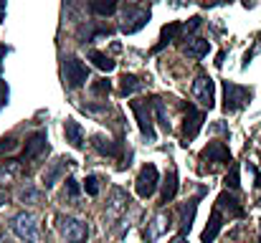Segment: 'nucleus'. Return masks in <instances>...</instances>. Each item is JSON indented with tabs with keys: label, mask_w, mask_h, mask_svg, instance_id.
<instances>
[{
	"label": "nucleus",
	"mask_w": 261,
	"mask_h": 243,
	"mask_svg": "<svg viewBox=\"0 0 261 243\" xmlns=\"http://www.w3.org/2000/svg\"><path fill=\"white\" fill-rule=\"evenodd\" d=\"M10 231L15 238H20L23 243H43L46 236H43V228L38 223V218L28 210H20L10 218Z\"/></svg>",
	"instance_id": "1"
},
{
	"label": "nucleus",
	"mask_w": 261,
	"mask_h": 243,
	"mask_svg": "<svg viewBox=\"0 0 261 243\" xmlns=\"http://www.w3.org/2000/svg\"><path fill=\"white\" fill-rule=\"evenodd\" d=\"M56 228L66 243H87L89 241V223L74 215H56Z\"/></svg>",
	"instance_id": "2"
},
{
	"label": "nucleus",
	"mask_w": 261,
	"mask_h": 243,
	"mask_svg": "<svg viewBox=\"0 0 261 243\" xmlns=\"http://www.w3.org/2000/svg\"><path fill=\"white\" fill-rule=\"evenodd\" d=\"M251 101V89L233 84V81H223V109L226 112H239Z\"/></svg>",
	"instance_id": "3"
},
{
	"label": "nucleus",
	"mask_w": 261,
	"mask_h": 243,
	"mask_svg": "<svg viewBox=\"0 0 261 243\" xmlns=\"http://www.w3.org/2000/svg\"><path fill=\"white\" fill-rule=\"evenodd\" d=\"M200 170L205 172H213L216 167H221V165H228L231 162V152H228V147L223 145V142H208V147L200 152Z\"/></svg>",
	"instance_id": "4"
},
{
	"label": "nucleus",
	"mask_w": 261,
	"mask_h": 243,
	"mask_svg": "<svg viewBox=\"0 0 261 243\" xmlns=\"http://www.w3.org/2000/svg\"><path fill=\"white\" fill-rule=\"evenodd\" d=\"M190 96H193L203 109H213V104H216V81L211 79L208 74L195 76L193 86H190Z\"/></svg>",
	"instance_id": "5"
},
{
	"label": "nucleus",
	"mask_w": 261,
	"mask_h": 243,
	"mask_svg": "<svg viewBox=\"0 0 261 243\" xmlns=\"http://www.w3.org/2000/svg\"><path fill=\"white\" fill-rule=\"evenodd\" d=\"M64 81L69 89H79L89 81V66L76 59V56H66L64 59Z\"/></svg>",
	"instance_id": "6"
},
{
	"label": "nucleus",
	"mask_w": 261,
	"mask_h": 243,
	"mask_svg": "<svg viewBox=\"0 0 261 243\" xmlns=\"http://www.w3.org/2000/svg\"><path fill=\"white\" fill-rule=\"evenodd\" d=\"M158 185H160V172H158V167L150 162V165H145V167L140 170V175H137V180H135V190H137L140 198L147 200V198L155 195Z\"/></svg>",
	"instance_id": "7"
},
{
	"label": "nucleus",
	"mask_w": 261,
	"mask_h": 243,
	"mask_svg": "<svg viewBox=\"0 0 261 243\" xmlns=\"http://www.w3.org/2000/svg\"><path fill=\"white\" fill-rule=\"evenodd\" d=\"M129 195H127V190H122V187H112V195H109V203H107V223L109 226H114L127 210H129Z\"/></svg>",
	"instance_id": "8"
},
{
	"label": "nucleus",
	"mask_w": 261,
	"mask_h": 243,
	"mask_svg": "<svg viewBox=\"0 0 261 243\" xmlns=\"http://www.w3.org/2000/svg\"><path fill=\"white\" fill-rule=\"evenodd\" d=\"M48 137H46V132H33L28 140H25V147H23V155H20V162L25 165V162H33L38 160V157H43V155H48Z\"/></svg>",
	"instance_id": "9"
},
{
	"label": "nucleus",
	"mask_w": 261,
	"mask_h": 243,
	"mask_svg": "<svg viewBox=\"0 0 261 243\" xmlns=\"http://www.w3.org/2000/svg\"><path fill=\"white\" fill-rule=\"evenodd\" d=\"M147 20H150V10H145V8H140V5L127 3V8L122 10V31H124V33L140 31Z\"/></svg>",
	"instance_id": "10"
},
{
	"label": "nucleus",
	"mask_w": 261,
	"mask_h": 243,
	"mask_svg": "<svg viewBox=\"0 0 261 243\" xmlns=\"http://www.w3.org/2000/svg\"><path fill=\"white\" fill-rule=\"evenodd\" d=\"M129 106H132V112H135V117H137V122H140V132H142L150 142H155L158 137H155V127H152L150 101H129Z\"/></svg>",
	"instance_id": "11"
},
{
	"label": "nucleus",
	"mask_w": 261,
	"mask_h": 243,
	"mask_svg": "<svg viewBox=\"0 0 261 243\" xmlns=\"http://www.w3.org/2000/svg\"><path fill=\"white\" fill-rule=\"evenodd\" d=\"M69 167H74V160H71V157H59L56 162H51V165L43 170V175H41V185H43L46 190H51V187L64 177V172H66Z\"/></svg>",
	"instance_id": "12"
},
{
	"label": "nucleus",
	"mask_w": 261,
	"mask_h": 243,
	"mask_svg": "<svg viewBox=\"0 0 261 243\" xmlns=\"http://www.w3.org/2000/svg\"><path fill=\"white\" fill-rule=\"evenodd\" d=\"M203 119H205V114L198 112L193 104L185 106V122H182V140L185 142L188 140H195V134L203 129Z\"/></svg>",
	"instance_id": "13"
},
{
	"label": "nucleus",
	"mask_w": 261,
	"mask_h": 243,
	"mask_svg": "<svg viewBox=\"0 0 261 243\" xmlns=\"http://www.w3.org/2000/svg\"><path fill=\"white\" fill-rule=\"evenodd\" d=\"M91 145L99 155H107V157H122V142H112L109 137L104 134H94L91 137Z\"/></svg>",
	"instance_id": "14"
},
{
	"label": "nucleus",
	"mask_w": 261,
	"mask_h": 243,
	"mask_svg": "<svg viewBox=\"0 0 261 243\" xmlns=\"http://www.w3.org/2000/svg\"><path fill=\"white\" fill-rule=\"evenodd\" d=\"M64 137H66V142L74 150H82L84 147V127L76 119H66L64 122Z\"/></svg>",
	"instance_id": "15"
},
{
	"label": "nucleus",
	"mask_w": 261,
	"mask_h": 243,
	"mask_svg": "<svg viewBox=\"0 0 261 243\" xmlns=\"http://www.w3.org/2000/svg\"><path fill=\"white\" fill-rule=\"evenodd\" d=\"M221 228H223V210L216 205V208H213V215H211V221H208V226H205V231H203V236H200V241L213 243L216 236L221 233Z\"/></svg>",
	"instance_id": "16"
},
{
	"label": "nucleus",
	"mask_w": 261,
	"mask_h": 243,
	"mask_svg": "<svg viewBox=\"0 0 261 243\" xmlns=\"http://www.w3.org/2000/svg\"><path fill=\"white\" fill-rule=\"evenodd\" d=\"M170 228H173V215H170V213H165V210H160V213L152 218V223H150V238L155 241V238L165 236Z\"/></svg>",
	"instance_id": "17"
},
{
	"label": "nucleus",
	"mask_w": 261,
	"mask_h": 243,
	"mask_svg": "<svg viewBox=\"0 0 261 243\" xmlns=\"http://www.w3.org/2000/svg\"><path fill=\"white\" fill-rule=\"evenodd\" d=\"M15 198H18L23 205H38V203L43 200V193H41V190H38L33 182H23V185L18 187Z\"/></svg>",
	"instance_id": "18"
},
{
	"label": "nucleus",
	"mask_w": 261,
	"mask_h": 243,
	"mask_svg": "<svg viewBox=\"0 0 261 243\" xmlns=\"http://www.w3.org/2000/svg\"><path fill=\"white\" fill-rule=\"evenodd\" d=\"M208 51H211V43H208L205 38H190V41L182 46V53H185L188 59H203V56H208Z\"/></svg>",
	"instance_id": "19"
},
{
	"label": "nucleus",
	"mask_w": 261,
	"mask_h": 243,
	"mask_svg": "<svg viewBox=\"0 0 261 243\" xmlns=\"http://www.w3.org/2000/svg\"><path fill=\"white\" fill-rule=\"evenodd\" d=\"M195 210H198V198H190L188 203L180 205V233H188L190 231L193 218H195Z\"/></svg>",
	"instance_id": "20"
},
{
	"label": "nucleus",
	"mask_w": 261,
	"mask_h": 243,
	"mask_svg": "<svg viewBox=\"0 0 261 243\" xmlns=\"http://www.w3.org/2000/svg\"><path fill=\"white\" fill-rule=\"evenodd\" d=\"M18 175H23V162L20 160H5L0 165V185L13 182Z\"/></svg>",
	"instance_id": "21"
},
{
	"label": "nucleus",
	"mask_w": 261,
	"mask_h": 243,
	"mask_svg": "<svg viewBox=\"0 0 261 243\" xmlns=\"http://www.w3.org/2000/svg\"><path fill=\"white\" fill-rule=\"evenodd\" d=\"M216 205H218L221 210H226L228 215H236V218H239V215H244V205L239 203V198H236V195H228V193H223V195L216 200Z\"/></svg>",
	"instance_id": "22"
},
{
	"label": "nucleus",
	"mask_w": 261,
	"mask_h": 243,
	"mask_svg": "<svg viewBox=\"0 0 261 243\" xmlns=\"http://www.w3.org/2000/svg\"><path fill=\"white\" fill-rule=\"evenodd\" d=\"M175 193H177V172H175V170H170V172H168V177H165V182H163L160 205H168V203H173Z\"/></svg>",
	"instance_id": "23"
},
{
	"label": "nucleus",
	"mask_w": 261,
	"mask_h": 243,
	"mask_svg": "<svg viewBox=\"0 0 261 243\" xmlns=\"http://www.w3.org/2000/svg\"><path fill=\"white\" fill-rule=\"evenodd\" d=\"M87 59H89V61H94V66H96V69H101V71H107V74H109V71H114V66H117V64H114V61H112L107 53L94 51V48L87 53Z\"/></svg>",
	"instance_id": "24"
},
{
	"label": "nucleus",
	"mask_w": 261,
	"mask_h": 243,
	"mask_svg": "<svg viewBox=\"0 0 261 243\" xmlns=\"http://www.w3.org/2000/svg\"><path fill=\"white\" fill-rule=\"evenodd\" d=\"M89 10H91L94 15L107 18V15H112V13L117 10V0H91V3H89Z\"/></svg>",
	"instance_id": "25"
},
{
	"label": "nucleus",
	"mask_w": 261,
	"mask_h": 243,
	"mask_svg": "<svg viewBox=\"0 0 261 243\" xmlns=\"http://www.w3.org/2000/svg\"><path fill=\"white\" fill-rule=\"evenodd\" d=\"M142 89V81L137 79V76H132V74H124L122 79H119V94L122 96H132L135 91H140Z\"/></svg>",
	"instance_id": "26"
},
{
	"label": "nucleus",
	"mask_w": 261,
	"mask_h": 243,
	"mask_svg": "<svg viewBox=\"0 0 261 243\" xmlns=\"http://www.w3.org/2000/svg\"><path fill=\"white\" fill-rule=\"evenodd\" d=\"M64 200L76 203L79 200V182L74 177H66V187H64Z\"/></svg>",
	"instance_id": "27"
},
{
	"label": "nucleus",
	"mask_w": 261,
	"mask_h": 243,
	"mask_svg": "<svg viewBox=\"0 0 261 243\" xmlns=\"http://www.w3.org/2000/svg\"><path fill=\"white\" fill-rule=\"evenodd\" d=\"M109 91H112V84L107 79H99L91 84V94H94V96H104V94H109Z\"/></svg>",
	"instance_id": "28"
},
{
	"label": "nucleus",
	"mask_w": 261,
	"mask_h": 243,
	"mask_svg": "<svg viewBox=\"0 0 261 243\" xmlns=\"http://www.w3.org/2000/svg\"><path fill=\"white\" fill-rule=\"evenodd\" d=\"M84 190H87L91 198L99 195V177H96V175H89L87 180H84Z\"/></svg>",
	"instance_id": "29"
},
{
	"label": "nucleus",
	"mask_w": 261,
	"mask_h": 243,
	"mask_svg": "<svg viewBox=\"0 0 261 243\" xmlns=\"http://www.w3.org/2000/svg\"><path fill=\"white\" fill-rule=\"evenodd\" d=\"M226 187L239 190V167H236V165L231 167V175H226Z\"/></svg>",
	"instance_id": "30"
},
{
	"label": "nucleus",
	"mask_w": 261,
	"mask_h": 243,
	"mask_svg": "<svg viewBox=\"0 0 261 243\" xmlns=\"http://www.w3.org/2000/svg\"><path fill=\"white\" fill-rule=\"evenodd\" d=\"M170 243H188V238H185V233H180V236H175Z\"/></svg>",
	"instance_id": "31"
},
{
	"label": "nucleus",
	"mask_w": 261,
	"mask_h": 243,
	"mask_svg": "<svg viewBox=\"0 0 261 243\" xmlns=\"http://www.w3.org/2000/svg\"><path fill=\"white\" fill-rule=\"evenodd\" d=\"M3 205H8V198H5V195L0 193V208H3Z\"/></svg>",
	"instance_id": "32"
},
{
	"label": "nucleus",
	"mask_w": 261,
	"mask_h": 243,
	"mask_svg": "<svg viewBox=\"0 0 261 243\" xmlns=\"http://www.w3.org/2000/svg\"><path fill=\"white\" fill-rule=\"evenodd\" d=\"M127 3H132V5H140V0H127Z\"/></svg>",
	"instance_id": "33"
}]
</instances>
